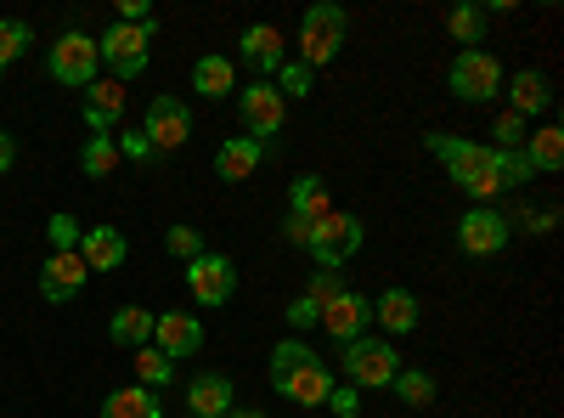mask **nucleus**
Wrapping results in <instances>:
<instances>
[{
	"label": "nucleus",
	"instance_id": "393cba45",
	"mask_svg": "<svg viewBox=\"0 0 564 418\" xmlns=\"http://www.w3.org/2000/svg\"><path fill=\"white\" fill-rule=\"evenodd\" d=\"M520 153H525V164H531V170H542V175L564 170V130H558V125H542V130H531Z\"/></svg>",
	"mask_w": 564,
	"mask_h": 418
},
{
	"label": "nucleus",
	"instance_id": "423d86ee",
	"mask_svg": "<svg viewBox=\"0 0 564 418\" xmlns=\"http://www.w3.org/2000/svg\"><path fill=\"white\" fill-rule=\"evenodd\" d=\"M45 68H52V79L57 85H68V90H85V85H97V74H102V57H97V40L90 34H63L52 52H45Z\"/></svg>",
	"mask_w": 564,
	"mask_h": 418
},
{
	"label": "nucleus",
	"instance_id": "a878e982",
	"mask_svg": "<svg viewBox=\"0 0 564 418\" xmlns=\"http://www.w3.org/2000/svg\"><path fill=\"white\" fill-rule=\"evenodd\" d=\"M508 97H513V108H508L513 119H531V114H547L553 90H547V79H542V74H531V68H525V74H513V79H508Z\"/></svg>",
	"mask_w": 564,
	"mask_h": 418
},
{
	"label": "nucleus",
	"instance_id": "aec40b11",
	"mask_svg": "<svg viewBox=\"0 0 564 418\" xmlns=\"http://www.w3.org/2000/svg\"><path fill=\"white\" fill-rule=\"evenodd\" d=\"M260 159H265L260 142H249V136H226V142L215 148V175L220 181H249L260 170Z\"/></svg>",
	"mask_w": 564,
	"mask_h": 418
},
{
	"label": "nucleus",
	"instance_id": "2eb2a0df",
	"mask_svg": "<svg viewBox=\"0 0 564 418\" xmlns=\"http://www.w3.org/2000/svg\"><path fill=\"white\" fill-rule=\"evenodd\" d=\"M85 277H90V266H85L79 255H45V266H40V300H45V306L74 300V294L85 289Z\"/></svg>",
	"mask_w": 564,
	"mask_h": 418
},
{
	"label": "nucleus",
	"instance_id": "de8ad7c7",
	"mask_svg": "<svg viewBox=\"0 0 564 418\" xmlns=\"http://www.w3.org/2000/svg\"><path fill=\"white\" fill-rule=\"evenodd\" d=\"M181 418H193V412H181Z\"/></svg>",
	"mask_w": 564,
	"mask_h": 418
},
{
	"label": "nucleus",
	"instance_id": "412c9836",
	"mask_svg": "<svg viewBox=\"0 0 564 418\" xmlns=\"http://www.w3.org/2000/svg\"><path fill=\"white\" fill-rule=\"evenodd\" d=\"M372 322H379L384 334H412L417 329V294L412 289H384L379 300H372Z\"/></svg>",
	"mask_w": 564,
	"mask_h": 418
},
{
	"label": "nucleus",
	"instance_id": "4be33fe9",
	"mask_svg": "<svg viewBox=\"0 0 564 418\" xmlns=\"http://www.w3.org/2000/svg\"><path fill=\"white\" fill-rule=\"evenodd\" d=\"M193 90H198V97H209V103H226L231 97V90H238V63H231V57H198L193 63Z\"/></svg>",
	"mask_w": 564,
	"mask_h": 418
},
{
	"label": "nucleus",
	"instance_id": "0eeeda50",
	"mask_svg": "<svg viewBox=\"0 0 564 418\" xmlns=\"http://www.w3.org/2000/svg\"><path fill=\"white\" fill-rule=\"evenodd\" d=\"M186 289H193V300L204 311H220L231 294H238V260L204 249L198 260H186Z\"/></svg>",
	"mask_w": 564,
	"mask_h": 418
},
{
	"label": "nucleus",
	"instance_id": "f8f14e48",
	"mask_svg": "<svg viewBox=\"0 0 564 418\" xmlns=\"http://www.w3.org/2000/svg\"><path fill=\"white\" fill-rule=\"evenodd\" d=\"M271 385H276V396H289V401H300V407H322L327 390H334L339 379H334V367H327L322 356H311V362L289 367V374H271Z\"/></svg>",
	"mask_w": 564,
	"mask_h": 418
},
{
	"label": "nucleus",
	"instance_id": "9b49d317",
	"mask_svg": "<svg viewBox=\"0 0 564 418\" xmlns=\"http://www.w3.org/2000/svg\"><path fill=\"white\" fill-rule=\"evenodd\" d=\"M141 136L153 142V153H175L193 142V108L181 97H153L148 103V119H141Z\"/></svg>",
	"mask_w": 564,
	"mask_h": 418
},
{
	"label": "nucleus",
	"instance_id": "a18cd8bd",
	"mask_svg": "<svg viewBox=\"0 0 564 418\" xmlns=\"http://www.w3.org/2000/svg\"><path fill=\"white\" fill-rule=\"evenodd\" d=\"M18 164V142H12V130H0V175H7Z\"/></svg>",
	"mask_w": 564,
	"mask_h": 418
},
{
	"label": "nucleus",
	"instance_id": "2f4dec72",
	"mask_svg": "<svg viewBox=\"0 0 564 418\" xmlns=\"http://www.w3.org/2000/svg\"><path fill=\"white\" fill-rule=\"evenodd\" d=\"M135 374H141V385H148V390H164L175 379V362L164 351H153V345H141L135 351Z\"/></svg>",
	"mask_w": 564,
	"mask_h": 418
},
{
	"label": "nucleus",
	"instance_id": "6e6552de",
	"mask_svg": "<svg viewBox=\"0 0 564 418\" xmlns=\"http://www.w3.org/2000/svg\"><path fill=\"white\" fill-rule=\"evenodd\" d=\"M361 238H367V232H361V221L356 215H322L316 226H311V260L322 266V271H339L356 249H361Z\"/></svg>",
	"mask_w": 564,
	"mask_h": 418
},
{
	"label": "nucleus",
	"instance_id": "39448f33",
	"mask_svg": "<svg viewBox=\"0 0 564 418\" xmlns=\"http://www.w3.org/2000/svg\"><path fill=\"white\" fill-rule=\"evenodd\" d=\"M446 85L457 103H491L502 90V63L486 52V45H475V52H457L452 68H446Z\"/></svg>",
	"mask_w": 564,
	"mask_h": 418
},
{
	"label": "nucleus",
	"instance_id": "bb28decb",
	"mask_svg": "<svg viewBox=\"0 0 564 418\" xmlns=\"http://www.w3.org/2000/svg\"><path fill=\"white\" fill-rule=\"evenodd\" d=\"M289 215H300V221L334 215V210H327V181L322 175H294L289 181Z\"/></svg>",
	"mask_w": 564,
	"mask_h": 418
},
{
	"label": "nucleus",
	"instance_id": "ddd939ff",
	"mask_svg": "<svg viewBox=\"0 0 564 418\" xmlns=\"http://www.w3.org/2000/svg\"><path fill=\"white\" fill-rule=\"evenodd\" d=\"M153 351H164L170 362L204 351V322L193 311H159L153 317Z\"/></svg>",
	"mask_w": 564,
	"mask_h": 418
},
{
	"label": "nucleus",
	"instance_id": "7ed1b4c3",
	"mask_svg": "<svg viewBox=\"0 0 564 418\" xmlns=\"http://www.w3.org/2000/svg\"><path fill=\"white\" fill-rule=\"evenodd\" d=\"M345 40H350V12L334 7V0H316V7H305V18H300V57L294 63H305L316 74L345 52Z\"/></svg>",
	"mask_w": 564,
	"mask_h": 418
},
{
	"label": "nucleus",
	"instance_id": "ea45409f",
	"mask_svg": "<svg viewBox=\"0 0 564 418\" xmlns=\"http://www.w3.org/2000/svg\"><path fill=\"white\" fill-rule=\"evenodd\" d=\"M282 322H289L294 334H305V329H316V322H322V306H311V300L300 294V300H289V311H282Z\"/></svg>",
	"mask_w": 564,
	"mask_h": 418
},
{
	"label": "nucleus",
	"instance_id": "a211bd4d",
	"mask_svg": "<svg viewBox=\"0 0 564 418\" xmlns=\"http://www.w3.org/2000/svg\"><path fill=\"white\" fill-rule=\"evenodd\" d=\"M124 255H130V244H124V232H119V226H85L79 260H85L90 271H119Z\"/></svg>",
	"mask_w": 564,
	"mask_h": 418
},
{
	"label": "nucleus",
	"instance_id": "5701e85b",
	"mask_svg": "<svg viewBox=\"0 0 564 418\" xmlns=\"http://www.w3.org/2000/svg\"><path fill=\"white\" fill-rule=\"evenodd\" d=\"M102 418H164V401L148 385H124L102 401Z\"/></svg>",
	"mask_w": 564,
	"mask_h": 418
},
{
	"label": "nucleus",
	"instance_id": "f704fd0d",
	"mask_svg": "<svg viewBox=\"0 0 564 418\" xmlns=\"http://www.w3.org/2000/svg\"><path fill=\"white\" fill-rule=\"evenodd\" d=\"M164 249H170L175 260H198V255H204V232H198V226H170V232H164Z\"/></svg>",
	"mask_w": 564,
	"mask_h": 418
},
{
	"label": "nucleus",
	"instance_id": "c756f323",
	"mask_svg": "<svg viewBox=\"0 0 564 418\" xmlns=\"http://www.w3.org/2000/svg\"><path fill=\"white\" fill-rule=\"evenodd\" d=\"M390 390H395L406 407H435V379L423 374V367H401V374L390 379Z\"/></svg>",
	"mask_w": 564,
	"mask_h": 418
},
{
	"label": "nucleus",
	"instance_id": "37998d69",
	"mask_svg": "<svg viewBox=\"0 0 564 418\" xmlns=\"http://www.w3.org/2000/svg\"><path fill=\"white\" fill-rule=\"evenodd\" d=\"M311 226H316V221H300V215H289V221H282V238L305 249V244H311Z\"/></svg>",
	"mask_w": 564,
	"mask_h": 418
},
{
	"label": "nucleus",
	"instance_id": "20e7f679",
	"mask_svg": "<svg viewBox=\"0 0 564 418\" xmlns=\"http://www.w3.org/2000/svg\"><path fill=\"white\" fill-rule=\"evenodd\" d=\"M339 362H345V385L356 390H390V379L401 374V356L390 340H350Z\"/></svg>",
	"mask_w": 564,
	"mask_h": 418
},
{
	"label": "nucleus",
	"instance_id": "72a5a7b5",
	"mask_svg": "<svg viewBox=\"0 0 564 418\" xmlns=\"http://www.w3.org/2000/svg\"><path fill=\"white\" fill-rule=\"evenodd\" d=\"M271 85L282 90V103H289V97H300V103H305V97H311V90H316V74H311L305 63H282Z\"/></svg>",
	"mask_w": 564,
	"mask_h": 418
},
{
	"label": "nucleus",
	"instance_id": "e433bc0d",
	"mask_svg": "<svg viewBox=\"0 0 564 418\" xmlns=\"http://www.w3.org/2000/svg\"><path fill=\"white\" fill-rule=\"evenodd\" d=\"M491 136H497L491 148H497V153H508V148H525V136H531V130H525V119H513V114H497Z\"/></svg>",
	"mask_w": 564,
	"mask_h": 418
},
{
	"label": "nucleus",
	"instance_id": "f257e3e1",
	"mask_svg": "<svg viewBox=\"0 0 564 418\" xmlns=\"http://www.w3.org/2000/svg\"><path fill=\"white\" fill-rule=\"evenodd\" d=\"M423 148H430V153L452 170V181H457V187L475 199V204H491V199L502 193V181H497V148L463 142V136H446V130L423 136Z\"/></svg>",
	"mask_w": 564,
	"mask_h": 418
},
{
	"label": "nucleus",
	"instance_id": "b1692460",
	"mask_svg": "<svg viewBox=\"0 0 564 418\" xmlns=\"http://www.w3.org/2000/svg\"><path fill=\"white\" fill-rule=\"evenodd\" d=\"M108 340L124 345V351H141V345H153V311H141V306H119L113 322H108Z\"/></svg>",
	"mask_w": 564,
	"mask_h": 418
},
{
	"label": "nucleus",
	"instance_id": "c9c22d12",
	"mask_svg": "<svg viewBox=\"0 0 564 418\" xmlns=\"http://www.w3.org/2000/svg\"><path fill=\"white\" fill-rule=\"evenodd\" d=\"M531 175H536V170L525 164V153H520V148H508V153H497V181H502V187H525Z\"/></svg>",
	"mask_w": 564,
	"mask_h": 418
},
{
	"label": "nucleus",
	"instance_id": "79ce46f5",
	"mask_svg": "<svg viewBox=\"0 0 564 418\" xmlns=\"http://www.w3.org/2000/svg\"><path fill=\"white\" fill-rule=\"evenodd\" d=\"M322 407H334L339 418H356V412H361V390H356V385H334Z\"/></svg>",
	"mask_w": 564,
	"mask_h": 418
},
{
	"label": "nucleus",
	"instance_id": "cd10ccee",
	"mask_svg": "<svg viewBox=\"0 0 564 418\" xmlns=\"http://www.w3.org/2000/svg\"><path fill=\"white\" fill-rule=\"evenodd\" d=\"M113 170H119V142H113V136H85L79 175H85V181H108Z\"/></svg>",
	"mask_w": 564,
	"mask_h": 418
},
{
	"label": "nucleus",
	"instance_id": "dca6fc26",
	"mask_svg": "<svg viewBox=\"0 0 564 418\" xmlns=\"http://www.w3.org/2000/svg\"><path fill=\"white\" fill-rule=\"evenodd\" d=\"M79 114H85L90 136H108V130L124 119V85H113V79L85 85V90H79Z\"/></svg>",
	"mask_w": 564,
	"mask_h": 418
},
{
	"label": "nucleus",
	"instance_id": "4468645a",
	"mask_svg": "<svg viewBox=\"0 0 564 418\" xmlns=\"http://www.w3.org/2000/svg\"><path fill=\"white\" fill-rule=\"evenodd\" d=\"M367 322H372V300L356 294V289H345V294H334V300L322 306V322H316V329H327V334L339 340V351H345L350 340H361Z\"/></svg>",
	"mask_w": 564,
	"mask_h": 418
},
{
	"label": "nucleus",
	"instance_id": "c03bdc74",
	"mask_svg": "<svg viewBox=\"0 0 564 418\" xmlns=\"http://www.w3.org/2000/svg\"><path fill=\"white\" fill-rule=\"evenodd\" d=\"M148 0H119V23H148Z\"/></svg>",
	"mask_w": 564,
	"mask_h": 418
},
{
	"label": "nucleus",
	"instance_id": "4c0bfd02",
	"mask_svg": "<svg viewBox=\"0 0 564 418\" xmlns=\"http://www.w3.org/2000/svg\"><path fill=\"white\" fill-rule=\"evenodd\" d=\"M316 351L305 345V340H282L276 351H271V374H289V367H300V362H311Z\"/></svg>",
	"mask_w": 564,
	"mask_h": 418
},
{
	"label": "nucleus",
	"instance_id": "58836bf2",
	"mask_svg": "<svg viewBox=\"0 0 564 418\" xmlns=\"http://www.w3.org/2000/svg\"><path fill=\"white\" fill-rule=\"evenodd\" d=\"M334 294H345V277H339V271H316L311 283H305V300H311V306H327Z\"/></svg>",
	"mask_w": 564,
	"mask_h": 418
},
{
	"label": "nucleus",
	"instance_id": "473e14b6",
	"mask_svg": "<svg viewBox=\"0 0 564 418\" xmlns=\"http://www.w3.org/2000/svg\"><path fill=\"white\" fill-rule=\"evenodd\" d=\"M45 238H52V255H79L85 232H79V221H74L68 210H57L52 221H45Z\"/></svg>",
	"mask_w": 564,
	"mask_h": 418
},
{
	"label": "nucleus",
	"instance_id": "a19ab883",
	"mask_svg": "<svg viewBox=\"0 0 564 418\" xmlns=\"http://www.w3.org/2000/svg\"><path fill=\"white\" fill-rule=\"evenodd\" d=\"M119 159H130V164H153L159 153H153V142L141 130H124V142H119Z\"/></svg>",
	"mask_w": 564,
	"mask_h": 418
},
{
	"label": "nucleus",
	"instance_id": "6ab92c4d",
	"mask_svg": "<svg viewBox=\"0 0 564 418\" xmlns=\"http://www.w3.org/2000/svg\"><path fill=\"white\" fill-rule=\"evenodd\" d=\"M231 379L226 374H198L193 385H186V412L193 418H226L231 412Z\"/></svg>",
	"mask_w": 564,
	"mask_h": 418
},
{
	"label": "nucleus",
	"instance_id": "49530a36",
	"mask_svg": "<svg viewBox=\"0 0 564 418\" xmlns=\"http://www.w3.org/2000/svg\"><path fill=\"white\" fill-rule=\"evenodd\" d=\"M226 418H265V412H254V407H231Z\"/></svg>",
	"mask_w": 564,
	"mask_h": 418
},
{
	"label": "nucleus",
	"instance_id": "c85d7f7f",
	"mask_svg": "<svg viewBox=\"0 0 564 418\" xmlns=\"http://www.w3.org/2000/svg\"><path fill=\"white\" fill-rule=\"evenodd\" d=\"M446 34L463 45V52H475V45L486 40V7H452V18H446Z\"/></svg>",
	"mask_w": 564,
	"mask_h": 418
},
{
	"label": "nucleus",
	"instance_id": "1a4fd4ad",
	"mask_svg": "<svg viewBox=\"0 0 564 418\" xmlns=\"http://www.w3.org/2000/svg\"><path fill=\"white\" fill-rule=\"evenodd\" d=\"M238 119H243V136H249V142L265 148V136H276L282 119H289V103H282V90H276L271 79H254V85L238 90Z\"/></svg>",
	"mask_w": 564,
	"mask_h": 418
},
{
	"label": "nucleus",
	"instance_id": "9d476101",
	"mask_svg": "<svg viewBox=\"0 0 564 418\" xmlns=\"http://www.w3.org/2000/svg\"><path fill=\"white\" fill-rule=\"evenodd\" d=\"M508 238H513V221H508L502 210H491V204H475V210L457 221V249H463V255H475V260L502 255Z\"/></svg>",
	"mask_w": 564,
	"mask_h": 418
},
{
	"label": "nucleus",
	"instance_id": "f03ea898",
	"mask_svg": "<svg viewBox=\"0 0 564 418\" xmlns=\"http://www.w3.org/2000/svg\"><path fill=\"white\" fill-rule=\"evenodd\" d=\"M153 40H159V18H148V23H113V29L97 40V57H102V68L113 74V85L148 74Z\"/></svg>",
	"mask_w": 564,
	"mask_h": 418
},
{
	"label": "nucleus",
	"instance_id": "7c9ffc66",
	"mask_svg": "<svg viewBox=\"0 0 564 418\" xmlns=\"http://www.w3.org/2000/svg\"><path fill=\"white\" fill-rule=\"evenodd\" d=\"M34 45V29L23 23V18H0V74H7L23 52Z\"/></svg>",
	"mask_w": 564,
	"mask_h": 418
},
{
	"label": "nucleus",
	"instance_id": "f3484780",
	"mask_svg": "<svg viewBox=\"0 0 564 418\" xmlns=\"http://www.w3.org/2000/svg\"><path fill=\"white\" fill-rule=\"evenodd\" d=\"M238 57L254 68V79H276V68L289 63V57H282V34H276L271 23L243 29V40H238Z\"/></svg>",
	"mask_w": 564,
	"mask_h": 418
}]
</instances>
